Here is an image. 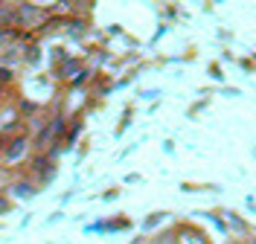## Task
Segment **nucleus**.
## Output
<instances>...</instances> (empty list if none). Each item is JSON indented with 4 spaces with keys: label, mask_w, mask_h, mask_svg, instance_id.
Returning <instances> with one entry per match:
<instances>
[{
    "label": "nucleus",
    "mask_w": 256,
    "mask_h": 244,
    "mask_svg": "<svg viewBox=\"0 0 256 244\" xmlns=\"http://www.w3.org/2000/svg\"><path fill=\"white\" fill-rule=\"evenodd\" d=\"M24 151H26V140H24V137H18V140H12V143L6 146L3 157L12 163V160H18V157H24Z\"/></svg>",
    "instance_id": "1"
},
{
    "label": "nucleus",
    "mask_w": 256,
    "mask_h": 244,
    "mask_svg": "<svg viewBox=\"0 0 256 244\" xmlns=\"http://www.w3.org/2000/svg\"><path fill=\"white\" fill-rule=\"evenodd\" d=\"M30 192H32V186H30V183H15V195L30 198Z\"/></svg>",
    "instance_id": "2"
},
{
    "label": "nucleus",
    "mask_w": 256,
    "mask_h": 244,
    "mask_svg": "<svg viewBox=\"0 0 256 244\" xmlns=\"http://www.w3.org/2000/svg\"><path fill=\"white\" fill-rule=\"evenodd\" d=\"M9 79H12V70L9 67H0V84H6Z\"/></svg>",
    "instance_id": "3"
},
{
    "label": "nucleus",
    "mask_w": 256,
    "mask_h": 244,
    "mask_svg": "<svg viewBox=\"0 0 256 244\" xmlns=\"http://www.w3.org/2000/svg\"><path fill=\"white\" fill-rule=\"evenodd\" d=\"M3 212H9V201L0 195V215H3Z\"/></svg>",
    "instance_id": "4"
},
{
    "label": "nucleus",
    "mask_w": 256,
    "mask_h": 244,
    "mask_svg": "<svg viewBox=\"0 0 256 244\" xmlns=\"http://www.w3.org/2000/svg\"><path fill=\"white\" fill-rule=\"evenodd\" d=\"M6 38H9V35H6V32H3V29H0V47L6 44Z\"/></svg>",
    "instance_id": "5"
}]
</instances>
